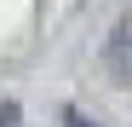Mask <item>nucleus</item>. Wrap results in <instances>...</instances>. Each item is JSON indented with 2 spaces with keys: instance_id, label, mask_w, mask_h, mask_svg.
<instances>
[{
  "instance_id": "obj_1",
  "label": "nucleus",
  "mask_w": 132,
  "mask_h": 127,
  "mask_svg": "<svg viewBox=\"0 0 132 127\" xmlns=\"http://www.w3.org/2000/svg\"><path fill=\"white\" fill-rule=\"evenodd\" d=\"M109 58H115V69H121V75H132V17L115 29V46H109Z\"/></svg>"
},
{
  "instance_id": "obj_2",
  "label": "nucleus",
  "mask_w": 132,
  "mask_h": 127,
  "mask_svg": "<svg viewBox=\"0 0 132 127\" xmlns=\"http://www.w3.org/2000/svg\"><path fill=\"white\" fill-rule=\"evenodd\" d=\"M0 127H17V104H0Z\"/></svg>"
},
{
  "instance_id": "obj_3",
  "label": "nucleus",
  "mask_w": 132,
  "mask_h": 127,
  "mask_svg": "<svg viewBox=\"0 0 132 127\" xmlns=\"http://www.w3.org/2000/svg\"><path fill=\"white\" fill-rule=\"evenodd\" d=\"M63 121H69V127H98L92 116H80V110H69V116H63Z\"/></svg>"
}]
</instances>
